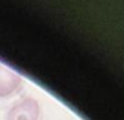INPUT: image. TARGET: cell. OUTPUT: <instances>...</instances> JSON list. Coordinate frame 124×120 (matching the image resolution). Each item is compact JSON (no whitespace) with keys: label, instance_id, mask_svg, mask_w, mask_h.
Wrapping results in <instances>:
<instances>
[{"label":"cell","instance_id":"obj_1","mask_svg":"<svg viewBox=\"0 0 124 120\" xmlns=\"http://www.w3.org/2000/svg\"><path fill=\"white\" fill-rule=\"evenodd\" d=\"M40 103L30 96L16 101L5 115V120H40Z\"/></svg>","mask_w":124,"mask_h":120},{"label":"cell","instance_id":"obj_2","mask_svg":"<svg viewBox=\"0 0 124 120\" xmlns=\"http://www.w3.org/2000/svg\"><path fill=\"white\" fill-rule=\"evenodd\" d=\"M23 85V79L18 72L0 63V98H8L17 93Z\"/></svg>","mask_w":124,"mask_h":120}]
</instances>
